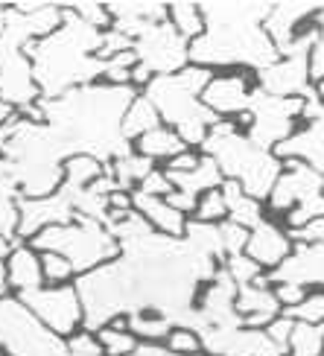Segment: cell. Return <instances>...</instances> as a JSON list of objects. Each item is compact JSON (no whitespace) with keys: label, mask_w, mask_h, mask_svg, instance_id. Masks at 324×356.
Segmentation results:
<instances>
[{"label":"cell","mask_w":324,"mask_h":356,"mask_svg":"<svg viewBox=\"0 0 324 356\" xmlns=\"http://www.w3.org/2000/svg\"><path fill=\"white\" fill-rule=\"evenodd\" d=\"M284 356H292V353H284Z\"/></svg>","instance_id":"6f0895ef"},{"label":"cell","mask_w":324,"mask_h":356,"mask_svg":"<svg viewBox=\"0 0 324 356\" xmlns=\"http://www.w3.org/2000/svg\"><path fill=\"white\" fill-rule=\"evenodd\" d=\"M284 316H289L298 324H316V327H321L324 324V292H307V298L298 307L286 309Z\"/></svg>","instance_id":"60d3db41"},{"label":"cell","mask_w":324,"mask_h":356,"mask_svg":"<svg viewBox=\"0 0 324 356\" xmlns=\"http://www.w3.org/2000/svg\"><path fill=\"white\" fill-rule=\"evenodd\" d=\"M140 91L131 85L94 82L85 88L41 99V120L58 131L70 155H94L102 164L129 155L135 146L123 138V114Z\"/></svg>","instance_id":"6da1fadb"},{"label":"cell","mask_w":324,"mask_h":356,"mask_svg":"<svg viewBox=\"0 0 324 356\" xmlns=\"http://www.w3.org/2000/svg\"><path fill=\"white\" fill-rule=\"evenodd\" d=\"M181 240L196 248L199 254H208L213 260L222 263L225 260V248H222V234H219V225H211V222H199V219H187V228Z\"/></svg>","instance_id":"1f68e13d"},{"label":"cell","mask_w":324,"mask_h":356,"mask_svg":"<svg viewBox=\"0 0 324 356\" xmlns=\"http://www.w3.org/2000/svg\"><path fill=\"white\" fill-rule=\"evenodd\" d=\"M15 298H18L41 324H47L56 336L70 339L73 333L82 330V304H79V295H76V286L73 284H65V286L44 284L38 289L15 295Z\"/></svg>","instance_id":"8fae6325"},{"label":"cell","mask_w":324,"mask_h":356,"mask_svg":"<svg viewBox=\"0 0 324 356\" xmlns=\"http://www.w3.org/2000/svg\"><path fill=\"white\" fill-rule=\"evenodd\" d=\"M321 330H324V324H321Z\"/></svg>","instance_id":"680465c9"},{"label":"cell","mask_w":324,"mask_h":356,"mask_svg":"<svg viewBox=\"0 0 324 356\" xmlns=\"http://www.w3.org/2000/svg\"><path fill=\"white\" fill-rule=\"evenodd\" d=\"M254 91H257V79L254 73L245 70H222L213 73L208 88L202 94V102L208 106L219 120H243L254 102Z\"/></svg>","instance_id":"5bb4252c"},{"label":"cell","mask_w":324,"mask_h":356,"mask_svg":"<svg viewBox=\"0 0 324 356\" xmlns=\"http://www.w3.org/2000/svg\"><path fill=\"white\" fill-rule=\"evenodd\" d=\"M106 170L111 172V178L117 181V187H120V190H126V193H135V190H138V187L146 181V175L158 170V164H152L149 158H143L140 152L131 149L129 155H123V158L111 161V164H108Z\"/></svg>","instance_id":"f546056e"},{"label":"cell","mask_w":324,"mask_h":356,"mask_svg":"<svg viewBox=\"0 0 324 356\" xmlns=\"http://www.w3.org/2000/svg\"><path fill=\"white\" fill-rule=\"evenodd\" d=\"M9 248H12V243H6L3 236H0V257H6V254H9Z\"/></svg>","instance_id":"11a10c76"},{"label":"cell","mask_w":324,"mask_h":356,"mask_svg":"<svg viewBox=\"0 0 324 356\" xmlns=\"http://www.w3.org/2000/svg\"><path fill=\"white\" fill-rule=\"evenodd\" d=\"M0 158L12 164L21 196L44 199L62 187L70 149L53 126L15 114L6 126H0Z\"/></svg>","instance_id":"277c9868"},{"label":"cell","mask_w":324,"mask_h":356,"mask_svg":"<svg viewBox=\"0 0 324 356\" xmlns=\"http://www.w3.org/2000/svg\"><path fill=\"white\" fill-rule=\"evenodd\" d=\"M304 129H298L289 140H284L275 149L281 161H301L324 175V102L316 94V85L304 94V111H301Z\"/></svg>","instance_id":"4fadbf2b"},{"label":"cell","mask_w":324,"mask_h":356,"mask_svg":"<svg viewBox=\"0 0 324 356\" xmlns=\"http://www.w3.org/2000/svg\"><path fill=\"white\" fill-rule=\"evenodd\" d=\"M222 196H225V204H228V219L237 222L240 228L252 231L254 225H260V222L266 219V207H263V202L252 199L237 181H225Z\"/></svg>","instance_id":"f1b7e54d"},{"label":"cell","mask_w":324,"mask_h":356,"mask_svg":"<svg viewBox=\"0 0 324 356\" xmlns=\"http://www.w3.org/2000/svg\"><path fill=\"white\" fill-rule=\"evenodd\" d=\"M310 79H313V85H318L324 79V41L321 38L310 53Z\"/></svg>","instance_id":"816d5d0a"},{"label":"cell","mask_w":324,"mask_h":356,"mask_svg":"<svg viewBox=\"0 0 324 356\" xmlns=\"http://www.w3.org/2000/svg\"><path fill=\"white\" fill-rule=\"evenodd\" d=\"M269 284H295V286H324V245L295 243L289 257L266 275Z\"/></svg>","instance_id":"d6986e66"},{"label":"cell","mask_w":324,"mask_h":356,"mask_svg":"<svg viewBox=\"0 0 324 356\" xmlns=\"http://www.w3.org/2000/svg\"><path fill=\"white\" fill-rule=\"evenodd\" d=\"M0 99L24 114L41 102V88L35 82L33 62L24 50L0 53Z\"/></svg>","instance_id":"e0dca14e"},{"label":"cell","mask_w":324,"mask_h":356,"mask_svg":"<svg viewBox=\"0 0 324 356\" xmlns=\"http://www.w3.org/2000/svg\"><path fill=\"white\" fill-rule=\"evenodd\" d=\"M316 94H318V99H321V102H324V79H321V82H318V85H316Z\"/></svg>","instance_id":"9f6ffc18"},{"label":"cell","mask_w":324,"mask_h":356,"mask_svg":"<svg viewBox=\"0 0 324 356\" xmlns=\"http://www.w3.org/2000/svg\"><path fill=\"white\" fill-rule=\"evenodd\" d=\"M321 193H324V175H318L313 167L301 164V161H284V172L277 175L266 199V207L277 216H286L298 204L321 196Z\"/></svg>","instance_id":"9a60e30c"},{"label":"cell","mask_w":324,"mask_h":356,"mask_svg":"<svg viewBox=\"0 0 324 356\" xmlns=\"http://www.w3.org/2000/svg\"><path fill=\"white\" fill-rule=\"evenodd\" d=\"M292 356H324V330L316 327V324H298L292 330L289 339V350Z\"/></svg>","instance_id":"8d00e7d4"},{"label":"cell","mask_w":324,"mask_h":356,"mask_svg":"<svg viewBox=\"0 0 324 356\" xmlns=\"http://www.w3.org/2000/svg\"><path fill=\"white\" fill-rule=\"evenodd\" d=\"M70 9L76 12L85 24H91L94 29H102V33L114 26L111 12H108V3H76V6H70Z\"/></svg>","instance_id":"f6af8a7d"},{"label":"cell","mask_w":324,"mask_h":356,"mask_svg":"<svg viewBox=\"0 0 324 356\" xmlns=\"http://www.w3.org/2000/svg\"><path fill=\"white\" fill-rule=\"evenodd\" d=\"M167 21L175 26V33L187 41H196L204 33L202 3H172L167 6Z\"/></svg>","instance_id":"e575fe53"},{"label":"cell","mask_w":324,"mask_h":356,"mask_svg":"<svg viewBox=\"0 0 324 356\" xmlns=\"http://www.w3.org/2000/svg\"><path fill=\"white\" fill-rule=\"evenodd\" d=\"M237 313L243 318V327H254V330H266L269 324L284 313L266 275L254 280V284L237 289Z\"/></svg>","instance_id":"44dd1931"},{"label":"cell","mask_w":324,"mask_h":356,"mask_svg":"<svg viewBox=\"0 0 324 356\" xmlns=\"http://www.w3.org/2000/svg\"><path fill=\"white\" fill-rule=\"evenodd\" d=\"M321 216H324V193H321V196H316V199H310V202L298 204L295 211H289L284 219H286V228L289 231H298V228L310 225V222H316Z\"/></svg>","instance_id":"7bdbcfd3"},{"label":"cell","mask_w":324,"mask_h":356,"mask_svg":"<svg viewBox=\"0 0 324 356\" xmlns=\"http://www.w3.org/2000/svg\"><path fill=\"white\" fill-rule=\"evenodd\" d=\"M41 254V272H44V284L47 286H65L76 280V272L67 257L56 254V251H38Z\"/></svg>","instance_id":"74e56055"},{"label":"cell","mask_w":324,"mask_h":356,"mask_svg":"<svg viewBox=\"0 0 324 356\" xmlns=\"http://www.w3.org/2000/svg\"><path fill=\"white\" fill-rule=\"evenodd\" d=\"M193 219L211 222V225H219V222L228 219V204H225V196H222V187L204 193V196H199V204H196Z\"/></svg>","instance_id":"ab89813d"},{"label":"cell","mask_w":324,"mask_h":356,"mask_svg":"<svg viewBox=\"0 0 324 356\" xmlns=\"http://www.w3.org/2000/svg\"><path fill=\"white\" fill-rule=\"evenodd\" d=\"M73 216H76L73 199L62 187H58L53 196H44V199L21 196V202H18V243H29L44 228L67 225V222H73Z\"/></svg>","instance_id":"2e32d148"},{"label":"cell","mask_w":324,"mask_h":356,"mask_svg":"<svg viewBox=\"0 0 324 356\" xmlns=\"http://www.w3.org/2000/svg\"><path fill=\"white\" fill-rule=\"evenodd\" d=\"M6 269H9V284L12 292L21 295L29 289L44 286V272H41V254L29 243H15L6 254Z\"/></svg>","instance_id":"cb8c5ba5"},{"label":"cell","mask_w":324,"mask_h":356,"mask_svg":"<svg viewBox=\"0 0 324 356\" xmlns=\"http://www.w3.org/2000/svg\"><path fill=\"white\" fill-rule=\"evenodd\" d=\"M158 126H164V123H161L155 106L143 94H138L135 99H131V106L126 108V114H123V138L135 146L138 138H143L146 131H152Z\"/></svg>","instance_id":"4dcf8cb0"},{"label":"cell","mask_w":324,"mask_h":356,"mask_svg":"<svg viewBox=\"0 0 324 356\" xmlns=\"http://www.w3.org/2000/svg\"><path fill=\"white\" fill-rule=\"evenodd\" d=\"M295 248V243H292L289 236V228L286 225H277L275 219H263L260 225H254L252 231H248V245H245V254L252 257L263 272H272L277 269L286 257L289 251Z\"/></svg>","instance_id":"ffe728a7"},{"label":"cell","mask_w":324,"mask_h":356,"mask_svg":"<svg viewBox=\"0 0 324 356\" xmlns=\"http://www.w3.org/2000/svg\"><path fill=\"white\" fill-rule=\"evenodd\" d=\"M164 345H167L170 350H175L179 356H204V348H202L199 333L187 330V327H172Z\"/></svg>","instance_id":"b9f144b4"},{"label":"cell","mask_w":324,"mask_h":356,"mask_svg":"<svg viewBox=\"0 0 324 356\" xmlns=\"http://www.w3.org/2000/svg\"><path fill=\"white\" fill-rule=\"evenodd\" d=\"M29 245L35 251H56V254L67 257L76 277L120 257V243L114 240L108 225H102L97 219L79 216V213L73 216V222H67V225L44 228L41 234H35L33 240H29Z\"/></svg>","instance_id":"52a82bcc"},{"label":"cell","mask_w":324,"mask_h":356,"mask_svg":"<svg viewBox=\"0 0 324 356\" xmlns=\"http://www.w3.org/2000/svg\"><path fill=\"white\" fill-rule=\"evenodd\" d=\"M269 12L272 3H202L204 33L190 41V65L213 73L245 70L257 76L281 58L263 26Z\"/></svg>","instance_id":"7a4b0ae2"},{"label":"cell","mask_w":324,"mask_h":356,"mask_svg":"<svg viewBox=\"0 0 324 356\" xmlns=\"http://www.w3.org/2000/svg\"><path fill=\"white\" fill-rule=\"evenodd\" d=\"M67 356H106L102 353V345L97 333H88V330H79L67 339Z\"/></svg>","instance_id":"bcb514c9"},{"label":"cell","mask_w":324,"mask_h":356,"mask_svg":"<svg viewBox=\"0 0 324 356\" xmlns=\"http://www.w3.org/2000/svg\"><path fill=\"white\" fill-rule=\"evenodd\" d=\"M318 12H321V6H316V3H272V12L263 26H266L269 38L275 41L277 53L284 56L292 47L295 35L304 29L301 24H310Z\"/></svg>","instance_id":"7402d4cb"},{"label":"cell","mask_w":324,"mask_h":356,"mask_svg":"<svg viewBox=\"0 0 324 356\" xmlns=\"http://www.w3.org/2000/svg\"><path fill=\"white\" fill-rule=\"evenodd\" d=\"M187 149H190V146L179 135H175L170 126H158V129L146 131L143 138L135 140V152H140L143 158H149L152 164H161V167H167L172 158H179Z\"/></svg>","instance_id":"4316f807"},{"label":"cell","mask_w":324,"mask_h":356,"mask_svg":"<svg viewBox=\"0 0 324 356\" xmlns=\"http://www.w3.org/2000/svg\"><path fill=\"white\" fill-rule=\"evenodd\" d=\"M18 202L21 184L6 158H0V236L6 243H18Z\"/></svg>","instance_id":"d4e9b609"},{"label":"cell","mask_w":324,"mask_h":356,"mask_svg":"<svg viewBox=\"0 0 324 356\" xmlns=\"http://www.w3.org/2000/svg\"><path fill=\"white\" fill-rule=\"evenodd\" d=\"M292 243H310V245H324V216L310 222V225H304L298 231H289Z\"/></svg>","instance_id":"f907efd6"},{"label":"cell","mask_w":324,"mask_h":356,"mask_svg":"<svg viewBox=\"0 0 324 356\" xmlns=\"http://www.w3.org/2000/svg\"><path fill=\"white\" fill-rule=\"evenodd\" d=\"M131 207L149 222V225L164 234V236H175V240H181L184 236V228H187V219L179 207H172L167 199H158V196H146V193H131Z\"/></svg>","instance_id":"603a6c76"},{"label":"cell","mask_w":324,"mask_h":356,"mask_svg":"<svg viewBox=\"0 0 324 356\" xmlns=\"http://www.w3.org/2000/svg\"><path fill=\"white\" fill-rule=\"evenodd\" d=\"M0 353L3 356H67V339L56 336L9 295L0 298Z\"/></svg>","instance_id":"9c48e42d"},{"label":"cell","mask_w":324,"mask_h":356,"mask_svg":"<svg viewBox=\"0 0 324 356\" xmlns=\"http://www.w3.org/2000/svg\"><path fill=\"white\" fill-rule=\"evenodd\" d=\"M301 111H304V97H269L257 88L252 108L237 123L254 146L275 152L284 140H289L298 131Z\"/></svg>","instance_id":"30bf717a"},{"label":"cell","mask_w":324,"mask_h":356,"mask_svg":"<svg viewBox=\"0 0 324 356\" xmlns=\"http://www.w3.org/2000/svg\"><path fill=\"white\" fill-rule=\"evenodd\" d=\"M219 234H222L225 257H231V254H243V251H245V245H248V231L240 228L237 222H231V219L219 222Z\"/></svg>","instance_id":"ee69618b"},{"label":"cell","mask_w":324,"mask_h":356,"mask_svg":"<svg viewBox=\"0 0 324 356\" xmlns=\"http://www.w3.org/2000/svg\"><path fill=\"white\" fill-rule=\"evenodd\" d=\"M129 356H179V353L170 350L164 342H138V348Z\"/></svg>","instance_id":"f5cc1de1"},{"label":"cell","mask_w":324,"mask_h":356,"mask_svg":"<svg viewBox=\"0 0 324 356\" xmlns=\"http://www.w3.org/2000/svg\"><path fill=\"white\" fill-rule=\"evenodd\" d=\"M257 88L269 97H304L313 88L310 79V56H281L275 65L257 73Z\"/></svg>","instance_id":"ac0fdd59"},{"label":"cell","mask_w":324,"mask_h":356,"mask_svg":"<svg viewBox=\"0 0 324 356\" xmlns=\"http://www.w3.org/2000/svg\"><path fill=\"white\" fill-rule=\"evenodd\" d=\"M97 339H99L106 356H129L138 348V336L126 327V318H117L108 324V327L97 330Z\"/></svg>","instance_id":"d590c367"},{"label":"cell","mask_w":324,"mask_h":356,"mask_svg":"<svg viewBox=\"0 0 324 356\" xmlns=\"http://www.w3.org/2000/svg\"><path fill=\"white\" fill-rule=\"evenodd\" d=\"M172 190H175V187H172V181H170L167 172L161 170V167H158L155 172L146 175V181L138 187V193H146V196H158V199H167Z\"/></svg>","instance_id":"7dc6e473"},{"label":"cell","mask_w":324,"mask_h":356,"mask_svg":"<svg viewBox=\"0 0 324 356\" xmlns=\"http://www.w3.org/2000/svg\"><path fill=\"white\" fill-rule=\"evenodd\" d=\"M219 356H284V350L272 342V336L266 330L237 327L225 336Z\"/></svg>","instance_id":"83f0119b"},{"label":"cell","mask_w":324,"mask_h":356,"mask_svg":"<svg viewBox=\"0 0 324 356\" xmlns=\"http://www.w3.org/2000/svg\"><path fill=\"white\" fill-rule=\"evenodd\" d=\"M222 269L228 272V277L237 284V289L240 286H248V284H254V280H260L263 277V269L252 260L243 251V254H231V257H225L222 260Z\"/></svg>","instance_id":"f35d334b"},{"label":"cell","mask_w":324,"mask_h":356,"mask_svg":"<svg viewBox=\"0 0 324 356\" xmlns=\"http://www.w3.org/2000/svg\"><path fill=\"white\" fill-rule=\"evenodd\" d=\"M292 330H295V321H292L289 316H277L272 324H269V327H266V333L272 336V342L277 345V348H281L284 353L289 350V339H292Z\"/></svg>","instance_id":"c3c4849f"},{"label":"cell","mask_w":324,"mask_h":356,"mask_svg":"<svg viewBox=\"0 0 324 356\" xmlns=\"http://www.w3.org/2000/svg\"><path fill=\"white\" fill-rule=\"evenodd\" d=\"M73 286H76L79 304H82V330L88 333H97L117 318L138 313L131 277L120 257L99 266L94 272L79 275L73 280Z\"/></svg>","instance_id":"ba28073f"},{"label":"cell","mask_w":324,"mask_h":356,"mask_svg":"<svg viewBox=\"0 0 324 356\" xmlns=\"http://www.w3.org/2000/svg\"><path fill=\"white\" fill-rule=\"evenodd\" d=\"M12 284H9V269H6V257H0V298H9Z\"/></svg>","instance_id":"db71d44e"},{"label":"cell","mask_w":324,"mask_h":356,"mask_svg":"<svg viewBox=\"0 0 324 356\" xmlns=\"http://www.w3.org/2000/svg\"><path fill=\"white\" fill-rule=\"evenodd\" d=\"M272 292H275V298H277V304H281L284 313L292 307H298L307 298V289L295 286V284H272Z\"/></svg>","instance_id":"681fc988"},{"label":"cell","mask_w":324,"mask_h":356,"mask_svg":"<svg viewBox=\"0 0 324 356\" xmlns=\"http://www.w3.org/2000/svg\"><path fill=\"white\" fill-rule=\"evenodd\" d=\"M99 175H106V164L97 161L94 155H70L65 161V181L62 187L70 193H79L85 187H91Z\"/></svg>","instance_id":"d6a6232c"},{"label":"cell","mask_w":324,"mask_h":356,"mask_svg":"<svg viewBox=\"0 0 324 356\" xmlns=\"http://www.w3.org/2000/svg\"><path fill=\"white\" fill-rule=\"evenodd\" d=\"M199 152L216 161V167L225 175V181H237L248 196L263 204H266L277 175L284 172V161L275 152L254 146L245 138L240 123H234V120H219L208 131V138L199 146Z\"/></svg>","instance_id":"8992f818"},{"label":"cell","mask_w":324,"mask_h":356,"mask_svg":"<svg viewBox=\"0 0 324 356\" xmlns=\"http://www.w3.org/2000/svg\"><path fill=\"white\" fill-rule=\"evenodd\" d=\"M0 356H3V353H0Z\"/></svg>","instance_id":"91938a15"},{"label":"cell","mask_w":324,"mask_h":356,"mask_svg":"<svg viewBox=\"0 0 324 356\" xmlns=\"http://www.w3.org/2000/svg\"><path fill=\"white\" fill-rule=\"evenodd\" d=\"M167 178L172 181L175 190H181L187 193L190 199H199L204 196V193H211V190H219L225 184V175L219 172L216 167V161L208 158V155H202V161L193 167V170H184V172H167Z\"/></svg>","instance_id":"484cf974"},{"label":"cell","mask_w":324,"mask_h":356,"mask_svg":"<svg viewBox=\"0 0 324 356\" xmlns=\"http://www.w3.org/2000/svg\"><path fill=\"white\" fill-rule=\"evenodd\" d=\"M126 327L138 336V342H167L175 324L158 313H149V309H138V313L126 316Z\"/></svg>","instance_id":"836d02e7"},{"label":"cell","mask_w":324,"mask_h":356,"mask_svg":"<svg viewBox=\"0 0 324 356\" xmlns=\"http://www.w3.org/2000/svg\"><path fill=\"white\" fill-rule=\"evenodd\" d=\"M135 58L152 76H170L190 65V41L175 33L170 21H158L135 38Z\"/></svg>","instance_id":"7c38bea8"},{"label":"cell","mask_w":324,"mask_h":356,"mask_svg":"<svg viewBox=\"0 0 324 356\" xmlns=\"http://www.w3.org/2000/svg\"><path fill=\"white\" fill-rule=\"evenodd\" d=\"M211 76L213 70L187 65L184 70L170 73V76H152V82L140 91L155 106L161 123L170 126L190 149H199L208 131L219 123V117L202 102Z\"/></svg>","instance_id":"5b68a950"},{"label":"cell","mask_w":324,"mask_h":356,"mask_svg":"<svg viewBox=\"0 0 324 356\" xmlns=\"http://www.w3.org/2000/svg\"><path fill=\"white\" fill-rule=\"evenodd\" d=\"M99 47H102V29H94L70 6H65L62 26L47 38L33 41L24 50L29 62H33L41 99H56L73 91V88L102 82L106 62L99 58Z\"/></svg>","instance_id":"3957f363"}]
</instances>
